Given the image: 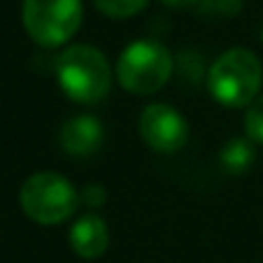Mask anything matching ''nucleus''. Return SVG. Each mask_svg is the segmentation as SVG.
<instances>
[{
  "mask_svg": "<svg viewBox=\"0 0 263 263\" xmlns=\"http://www.w3.org/2000/svg\"><path fill=\"white\" fill-rule=\"evenodd\" d=\"M80 203L89 205V208H100V205L105 203V189L100 184H89L80 194Z\"/></svg>",
  "mask_w": 263,
  "mask_h": 263,
  "instance_id": "13",
  "label": "nucleus"
},
{
  "mask_svg": "<svg viewBox=\"0 0 263 263\" xmlns=\"http://www.w3.org/2000/svg\"><path fill=\"white\" fill-rule=\"evenodd\" d=\"M245 130L252 142L263 144V96H258L245 112Z\"/></svg>",
  "mask_w": 263,
  "mask_h": 263,
  "instance_id": "11",
  "label": "nucleus"
},
{
  "mask_svg": "<svg viewBox=\"0 0 263 263\" xmlns=\"http://www.w3.org/2000/svg\"><path fill=\"white\" fill-rule=\"evenodd\" d=\"M256 161V149H254L252 140L235 138L231 142L223 144V149L219 152V163L229 175H242Z\"/></svg>",
  "mask_w": 263,
  "mask_h": 263,
  "instance_id": "9",
  "label": "nucleus"
},
{
  "mask_svg": "<svg viewBox=\"0 0 263 263\" xmlns=\"http://www.w3.org/2000/svg\"><path fill=\"white\" fill-rule=\"evenodd\" d=\"M70 247L80 258L96 261L109 247V229L98 214H84L70 226Z\"/></svg>",
  "mask_w": 263,
  "mask_h": 263,
  "instance_id": "8",
  "label": "nucleus"
},
{
  "mask_svg": "<svg viewBox=\"0 0 263 263\" xmlns=\"http://www.w3.org/2000/svg\"><path fill=\"white\" fill-rule=\"evenodd\" d=\"M261 40H263V28H261Z\"/></svg>",
  "mask_w": 263,
  "mask_h": 263,
  "instance_id": "15",
  "label": "nucleus"
},
{
  "mask_svg": "<svg viewBox=\"0 0 263 263\" xmlns=\"http://www.w3.org/2000/svg\"><path fill=\"white\" fill-rule=\"evenodd\" d=\"M82 0H24L21 19L28 37L45 49L70 42L82 26Z\"/></svg>",
  "mask_w": 263,
  "mask_h": 263,
  "instance_id": "5",
  "label": "nucleus"
},
{
  "mask_svg": "<svg viewBox=\"0 0 263 263\" xmlns=\"http://www.w3.org/2000/svg\"><path fill=\"white\" fill-rule=\"evenodd\" d=\"M19 203L26 217L42 226L68 221L80 205V194L59 173L42 170L30 175L19 191Z\"/></svg>",
  "mask_w": 263,
  "mask_h": 263,
  "instance_id": "4",
  "label": "nucleus"
},
{
  "mask_svg": "<svg viewBox=\"0 0 263 263\" xmlns=\"http://www.w3.org/2000/svg\"><path fill=\"white\" fill-rule=\"evenodd\" d=\"M56 80L70 100L96 105L112 89V68L107 56L91 45H72L56 59Z\"/></svg>",
  "mask_w": 263,
  "mask_h": 263,
  "instance_id": "2",
  "label": "nucleus"
},
{
  "mask_svg": "<svg viewBox=\"0 0 263 263\" xmlns=\"http://www.w3.org/2000/svg\"><path fill=\"white\" fill-rule=\"evenodd\" d=\"M196 7L208 16H235L242 10V0H198Z\"/></svg>",
  "mask_w": 263,
  "mask_h": 263,
  "instance_id": "12",
  "label": "nucleus"
},
{
  "mask_svg": "<svg viewBox=\"0 0 263 263\" xmlns=\"http://www.w3.org/2000/svg\"><path fill=\"white\" fill-rule=\"evenodd\" d=\"M140 135L156 154H175L189 140V124L175 107L152 103L140 115Z\"/></svg>",
  "mask_w": 263,
  "mask_h": 263,
  "instance_id": "6",
  "label": "nucleus"
},
{
  "mask_svg": "<svg viewBox=\"0 0 263 263\" xmlns=\"http://www.w3.org/2000/svg\"><path fill=\"white\" fill-rule=\"evenodd\" d=\"M100 14L109 19H128L147 7L149 0H93Z\"/></svg>",
  "mask_w": 263,
  "mask_h": 263,
  "instance_id": "10",
  "label": "nucleus"
},
{
  "mask_svg": "<svg viewBox=\"0 0 263 263\" xmlns=\"http://www.w3.org/2000/svg\"><path fill=\"white\" fill-rule=\"evenodd\" d=\"M161 3L173 7V10H189V7L198 5V0H161Z\"/></svg>",
  "mask_w": 263,
  "mask_h": 263,
  "instance_id": "14",
  "label": "nucleus"
},
{
  "mask_svg": "<svg viewBox=\"0 0 263 263\" xmlns=\"http://www.w3.org/2000/svg\"><path fill=\"white\" fill-rule=\"evenodd\" d=\"M263 84V65L252 49L233 47L217 56L208 70V91L219 105L231 109L249 107Z\"/></svg>",
  "mask_w": 263,
  "mask_h": 263,
  "instance_id": "1",
  "label": "nucleus"
},
{
  "mask_svg": "<svg viewBox=\"0 0 263 263\" xmlns=\"http://www.w3.org/2000/svg\"><path fill=\"white\" fill-rule=\"evenodd\" d=\"M56 140H59V147L63 149V154L74 156V159H84V156L96 154L103 147L105 128L96 117L77 115L63 121Z\"/></svg>",
  "mask_w": 263,
  "mask_h": 263,
  "instance_id": "7",
  "label": "nucleus"
},
{
  "mask_svg": "<svg viewBox=\"0 0 263 263\" xmlns=\"http://www.w3.org/2000/svg\"><path fill=\"white\" fill-rule=\"evenodd\" d=\"M115 74L121 89L135 96H152L168 84L173 74V54L159 40H135L117 59Z\"/></svg>",
  "mask_w": 263,
  "mask_h": 263,
  "instance_id": "3",
  "label": "nucleus"
}]
</instances>
